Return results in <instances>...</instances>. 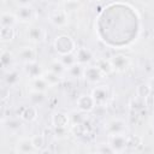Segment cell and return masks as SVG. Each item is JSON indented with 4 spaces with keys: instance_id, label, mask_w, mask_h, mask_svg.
<instances>
[{
    "instance_id": "cell-34",
    "label": "cell",
    "mask_w": 154,
    "mask_h": 154,
    "mask_svg": "<svg viewBox=\"0 0 154 154\" xmlns=\"http://www.w3.org/2000/svg\"><path fill=\"white\" fill-rule=\"evenodd\" d=\"M53 134L57 138H64L67 135V128H53Z\"/></svg>"
},
{
    "instance_id": "cell-12",
    "label": "cell",
    "mask_w": 154,
    "mask_h": 154,
    "mask_svg": "<svg viewBox=\"0 0 154 154\" xmlns=\"http://www.w3.org/2000/svg\"><path fill=\"white\" fill-rule=\"evenodd\" d=\"M48 20L55 28H64L67 25L69 18H67V14L64 10H57V11L49 13Z\"/></svg>"
},
{
    "instance_id": "cell-39",
    "label": "cell",
    "mask_w": 154,
    "mask_h": 154,
    "mask_svg": "<svg viewBox=\"0 0 154 154\" xmlns=\"http://www.w3.org/2000/svg\"><path fill=\"white\" fill-rule=\"evenodd\" d=\"M90 1H100V0H90Z\"/></svg>"
},
{
    "instance_id": "cell-10",
    "label": "cell",
    "mask_w": 154,
    "mask_h": 154,
    "mask_svg": "<svg viewBox=\"0 0 154 154\" xmlns=\"http://www.w3.org/2000/svg\"><path fill=\"white\" fill-rule=\"evenodd\" d=\"M36 152L37 150L35 149V147L32 144L31 137H22L14 144V153L29 154V153H36Z\"/></svg>"
},
{
    "instance_id": "cell-25",
    "label": "cell",
    "mask_w": 154,
    "mask_h": 154,
    "mask_svg": "<svg viewBox=\"0 0 154 154\" xmlns=\"http://www.w3.org/2000/svg\"><path fill=\"white\" fill-rule=\"evenodd\" d=\"M42 77L47 81V83H48L51 87H55V85L60 84V82H61V79H63L61 76H59V75H57V73H54V72H52V71H49V70H45Z\"/></svg>"
},
{
    "instance_id": "cell-15",
    "label": "cell",
    "mask_w": 154,
    "mask_h": 154,
    "mask_svg": "<svg viewBox=\"0 0 154 154\" xmlns=\"http://www.w3.org/2000/svg\"><path fill=\"white\" fill-rule=\"evenodd\" d=\"M29 88L30 91H38V93H47V90L51 88V85L47 83V81L41 76L37 78L29 79Z\"/></svg>"
},
{
    "instance_id": "cell-29",
    "label": "cell",
    "mask_w": 154,
    "mask_h": 154,
    "mask_svg": "<svg viewBox=\"0 0 154 154\" xmlns=\"http://www.w3.org/2000/svg\"><path fill=\"white\" fill-rule=\"evenodd\" d=\"M84 114H87V113L81 112V111H78V112H76V111L71 112L70 113V122H71V124H73L76 126L77 125H82L84 123V120H85Z\"/></svg>"
},
{
    "instance_id": "cell-21",
    "label": "cell",
    "mask_w": 154,
    "mask_h": 154,
    "mask_svg": "<svg viewBox=\"0 0 154 154\" xmlns=\"http://www.w3.org/2000/svg\"><path fill=\"white\" fill-rule=\"evenodd\" d=\"M48 70L52 71V72H54V73H57V75H59V76H61V77L66 76V67H65V65L58 58L54 59V60H52L48 64Z\"/></svg>"
},
{
    "instance_id": "cell-22",
    "label": "cell",
    "mask_w": 154,
    "mask_h": 154,
    "mask_svg": "<svg viewBox=\"0 0 154 154\" xmlns=\"http://www.w3.org/2000/svg\"><path fill=\"white\" fill-rule=\"evenodd\" d=\"M19 81H20V75H19V72H18L16 69H11V70H7V71H6V75H5V83H6L8 87H13V85L18 84Z\"/></svg>"
},
{
    "instance_id": "cell-4",
    "label": "cell",
    "mask_w": 154,
    "mask_h": 154,
    "mask_svg": "<svg viewBox=\"0 0 154 154\" xmlns=\"http://www.w3.org/2000/svg\"><path fill=\"white\" fill-rule=\"evenodd\" d=\"M105 73L100 70V67H97L96 65H87L84 67V72H83V78L85 82H88L89 84H99L103 78H105Z\"/></svg>"
},
{
    "instance_id": "cell-37",
    "label": "cell",
    "mask_w": 154,
    "mask_h": 154,
    "mask_svg": "<svg viewBox=\"0 0 154 154\" xmlns=\"http://www.w3.org/2000/svg\"><path fill=\"white\" fill-rule=\"evenodd\" d=\"M150 125H152V129L154 130V114H153V117H152V120H150Z\"/></svg>"
},
{
    "instance_id": "cell-5",
    "label": "cell",
    "mask_w": 154,
    "mask_h": 154,
    "mask_svg": "<svg viewBox=\"0 0 154 154\" xmlns=\"http://www.w3.org/2000/svg\"><path fill=\"white\" fill-rule=\"evenodd\" d=\"M107 142L113 148L114 153L124 152L129 146V136L128 134H118V135H108Z\"/></svg>"
},
{
    "instance_id": "cell-30",
    "label": "cell",
    "mask_w": 154,
    "mask_h": 154,
    "mask_svg": "<svg viewBox=\"0 0 154 154\" xmlns=\"http://www.w3.org/2000/svg\"><path fill=\"white\" fill-rule=\"evenodd\" d=\"M58 59L65 65V67H70L71 65L76 64L77 63V59H76V54L75 53H69V54H63V55H58Z\"/></svg>"
},
{
    "instance_id": "cell-33",
    "label": "cell",
    "mask_w": 154,
    "mask_h": 154,
    "mask_svg": "<svg viewBox=\"0 0 154 154\" xmlns=\"http://www.w3.org/2000/svg\"><path fill=\"white\" fill-rule=\"evenodd\" d=\"M96 152H97V153H101V154H112V153H114L113 148L109 146L108 142L97 144V147H96Z\"/></svg>"
},
{
    "instance_id": "cell-14",
    "label": "cell",
    "mask_w": 154,
    "mask_h": 154,
    "mask_svg": "<svg viewBox=\"0 0 154 154\" xmlns=\"http://www.w3.org/2000/svg\"><path fill=\"white\" fill-rule=\"evenodd\" d=\"M70 114L63 112V111H57L52 116V125L53 128H67L70 125Z\"/></svg>"
},
{
    "instance_id": "cell-8",
    "label": "cell",
    "mask_w": 154,
    "mask_h": 154,
    "mask_svg": "<svg viewBox=\"0 0 154 154\" xmlns=\"http://www.w3.org/2000/svg\"><path fill=\"white\" fill-rule=\"evenodd\" d=\"M14 13H16L18 20L20 23H25V24L31 23L32 20H35L36 16H37L36 10L32 7V5H30V6H19V7H17Z\"/></svg>"
},
{
    "instance_id": "cell-32",
    "label": "cell",
    "mask_w": 154,
    "mask_h": 154,
    "mask_svg": "<svg viewBox=\"0 0 154 154\" xmlns=\"http://www.w3.org/2000/svg\"><path fill=\"white\" fill-rule=\"evenodd\" d=\"M20 123L17 120V119H7V120H4V126L6 129H8L10 131H14V130H18L20 128Z\"/></svg>"
},
{
    "instance_id": "cell-1",
    "label": "cell",
    "mask_w": 154,
    "mask_h": 154,
    "mask_svg": "<svg viewBox=\"0 0 154 154\" xmlns=\"http://www.w3.org/2000/svg\"><path fill=\"white\" fill-rule=\"evenodd\" d=\"M53 48L58 55H63V54L75 53L77 49V45L70 35L61 34L55 37V40L53 42Z\"/></svg>"
},
{
    "instance_id": "cell-11",
    "label": "cell",
    "mask_w": 154,
    "mask_h": 154,
    "mask_svg": "<svg viewBox=\"0 0 154 154\" xmlns=\"http://www.w3.org/2000/svg\"><path fill=\"white\" fill-rule=\"evenodd\" d=\"M25 36L26 38L31 42V43H41L43 42L45 37H46V31L41 26H29L25 31Z\"/></svg>"
},
{
    "instance_id": "cell-31",
    "label": "cell",
    "mask_w": 154,
    "mask_h": 154,
    "mask_svg": "<svg viewBox=\"0 0 154 154\" xmlns=\"http://www.w3.org/2000/svg\"><path fill=\"white\" fill-rule=\"evenodd\" d=\"M130 106H131V108L135 109V111H141V109L146 108V106H147V103H146V99L135 96V97L131 100Z\"/></svg>"
},
{
    "instance_id": "cell-9",
    "label": "cell",
    "mask_w": 154,
    "mask_h": 154,
    "mask_svg": "<svg viewBox=\"0 0 154 154\" xmlns=\"http://www.w3.org/2000/svg\"><path fill=\"white\" fill-rule=\"evenodd\" d=\"M76 106H77V109L81 111V112H84V113H90L96 103L91 96V94H82L77 97L76 100Z\"/></svg>"
},
{
    "instance_id": "cell-20",
    "label": "cell",
    "mask_w": 154,
    "mask_h": 154,
    "mask_svg": "<svg viewBox=\"0 0 154 154\" xmlns=\"http://www.w3.org/2000/svg\"><path fill=\"white\" fill-rule=\"evenodd\" d=\"M0 60H1V66H2V69L7 71V70L13 69L16 58L13 57V54H12L10 51H4V52L1 53Z\"/></svg>"
},
{
    "instance_id": "cell-18",
    "label": "cell",
    "mask_w": 154,
    "mask_h": 154,
    "mask_svg": "<svg viewBox=\"0 0 154 154\" xmlns=\"http://www.w3.org/2000/svg\"><path fill=\"white\" fill-rule=\"evenodd\" d=\"M84 65H81L78 63L71 65L70 67L66 69V76H69L72 79H78L83 78V72H84Z\"/></svg>"
},
{
    "instance_id": "cell-3",
    "label": "cell",
    "mask_w": 154,
    "mask_h": 154,
    "mask_svg": "<svg viewBox=\"0 0 154 154\" xmlns=\"http://www.w3.org/2000/svg\"><path fill=\"white\" fill-rule=\"evenodd\" d=\"M90 94H91L96 106H106L111 100V90H109L108 85H105V84L96 85L91 90Z\"/></svg>"
},
{
    "instance_id": "cell-36",
    "label": "cell",
    "mask_w": 154,
    "mask_h": 154,
    "mask_svg": "<svg viewBox=\"0 0 154 154\" xmlns=\"http://www.w3.org/2000/svg\"><path fill=\"white\" fill-rule=\"evenodd\" d=\"M148 83H149V85H150V87H152V89H153V90H154V76H153V77H150V78H149V81H148Z\"/></svg>"
},
{
    "instance_id": "cell-19",
    "label": "cell",
    "mask_w": 154,
    "mask_h": 154,
    "mask_svg": "<svg viewBox=\"0 0 154 154\" xmlns=\"http://www.w3.org/2000/svg\"><path fill=\"white\" fill-rule=\"evenodd\" d=\"M18 18L16 16V13H12V12H2L1 13V19H0V23H1V26H12L14 28L18 23Z\"/></svg>"
},
{
    "instance_id": "cell-35",
    "label": "cell",
    "mask_w": 154,
    "mask_h": 154,
    "mask_svg": "<svg viewBox=\"0 0 154 154\" xmlns=\"http://www.w3.org/2000/svg\"><path fill=\"white\" fill-rule=\"evenodd\" d=\"M13 2L17 5V7H19V6H30V5H32L34 0H13Z\"/></svg>"
},
{
    "instance_id": "cell-2",
    "label": "cell",
    "mask_w": 154,
    "mask_h": 154,
    "mask_svg": "<svg viewBox=\"0 0 154 154\" xmlns=\"http://www.w3.org/2000/svg\"><path fill=\"white\" fill-rule=\"evenodd\" d=\"M103 129H105L107 136L108 135H118V134H128L129 132V125L122 118H111V119L106 120Z\"/></svg>"
},
{
    "instance_id": "cell-23",
    "label": "cell",
    "mask_w": 154,
    "mask_h": 154,
    "mask_svg": "<svg viewBox=\"0 0 154 154\" xmlns=\"http://www.w3.org/2000/svg\"><path fill=\"white\" fill-rule=\"evenodd\" d=\"M16 36V31L14 28L12 26H1L0 29V40L6 43V42H11Z\"/></svg>"
},
{
    "instance_id": "cell-28",
    "label": "cell",
    "mask_w": 154,
    "mask_h": 154,
    "mask_svg": "<svg viewBox=\"0 0 154 154\" xmlns=\"http://www.w3.org/2000/svg\"><path fill=\"white\" fill-rule=\"evenodd\" d=\"M31 140H32V144H34L35 149L37 152H42L46 146V137L41 134H37V135L31 136Z\"/></svg>"
},
{
    "instance_id": "cell-38",
    "label": "cell",
    "mask_w": 154,
    "mask_h": 154,
    "mask_svg": "<svg viewBox=\"0 0 154 154\" xmlns=\"http://www.w3.org/2000/svg\"><path fill=\"white\" fill-rule=\"evenodd\" d=\"M65 1H67V2H77L79 0H65Z\"/></svg>"
},
{
    "instance_id": "cell-16",
    "label": "cell",
    "mask_w": 154,
    "mask_h": 154,
    "mask_svg": "<svg viewBox=\"0 0 154 154\" xmlns=\"http://www.w3.org/2000/svg\"><path fill=\"white\" fill-rule=\"evenodd\" d=\"M36 55H37V52L34 47L31 46H26V47H23L19 52H18V58L19 60L24 64V63H28V61H32V60H36Z\"/></svg>"
},
{
    "instance_id": "cell-17",
    "label": "cell",
    "mask_w": 154,
    "mask_h": 154,
    "mask_svg": "<svg viewBox=\"0 0 154 154\" xmlns=\"http://www.w3.org/2000/svg\"><path fill=\"white\" fill-rule=\"evenodd\" d=\"M37 114H38V112H37V106L30 105V106L24 107V108L20 111V113H19V118H20L22 120H24V122H29V123H31V122L36 120Z\"/></svg>"
},
{
    "instance_id": "cell-7",
    "label": "cell",
    "mask_w": 154,
    "mask_h": 154,
    "mask_svg": "<svg viewBox=\"0 0 154 154\" xmlns=\"http://www.w3.org/2000/svg\"><path fill=\"white\" fill-rule=\"evenodd\" d=\"M22 70H23V73H24L29 79L41 77V76L43 75V72H45L42 65H41L37 60H32V61L24 63Z\"/></svg>"
},
{
    "instance_id": "cell-26",
    "label": "cell",
    "mask_w": 154,
    "mask_h": 154,
    "mask_svg": "<svg viewBox=\"0 0 154 154\" xmlns=\"http://www.w3.org/2000/svg\"><path fill=\"white\" fill-rule=\"evenodd\" d=\"M95 65H96L97 67H100V70H101L106 76L109 75L111 72H113V67H112V65H111L109 59H97L96 63H95Z\"/></svg>"
},
{
    "instance_id": "cell-24",
    "label": "cell",
    "mask_w": 154,
    "mask_h": 154,
    "mask_svg": "<svg viewBox=\"0 0 154 154\" xmlns=\"http://www.w3.org/2000/svg\"><path fill=\"white\" fill-rule=\"evenodd\" d=\"M152 91H153V89H152V87L149 85L148 82L141 83V84H138L136 87V96L142 97V99H146V100L150 96Z\"/></svg>"
},
{
    "instance_id": "cell-6",
    "label": "cell",
    "mask_w": 154,
    "mask_h": 154,
    "mask_svg": "<svg viewBox=\"0 0 154 154\" xmlns=\"http://www.w3.org/2000/svg\"><path fill=\"white\" fill-rule=\"evenodd\" d=\"M108 59L111 61V65L113 67V71H116V72H125L130 67V64H131L130 58L128 55L120 54V53L113 54Z\"/></svg>"
},
{
    "instance_id": "cell-27",
    "label": "cell",
    "mask_w": 154,
    "mask_h": 154,
    "mask_svg": "<svg viewBox=\"0 0 154 154\" xmlns=\"http://www.w3.org/2000/svg\"><path fill=\"white\" fill-rule=\"evenodd\" d=\"M29 100L31 102V105L34 106H40L45 102L46 100V93H38V91H30V96Z\"/></svg>"
},
{
    "instance_id": "cell-13",
    "label": "cell",
    "mask_w": 154,
    "mask_h": 154,
    "mask_svg": "<svg viewBox=\"0 0 154 154\" xmlns=\"http://www.w3.org/2000/svg\"><path fill=\"white\" fill-rule=\"evenodd\" d=\"M75 54H76L77 63L81 64V65H84V66L90 65V64L93 63V60H94V54H93V52H91L89 48H87V47H78V48L76 49Z\"/></svg>"
}]
</instances>
